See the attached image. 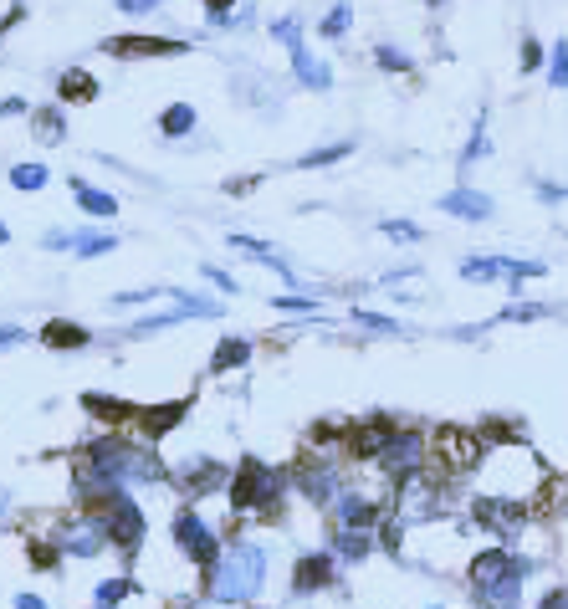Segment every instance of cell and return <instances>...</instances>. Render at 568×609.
I'll return each mask as SVG.
<instances>
[{
  "instance_id": "603a6c76",
  "label": "cell",
  "mask_w": 568,
  "mask_h": 609,
  "mask_svg": "<svg viewBox=\"0 0 568 609\" xmlns=\"http://www.w3.org/2000/svg\"><path fill=\"white\" fill-rule=\"evenodd\" d=\"M348 154H354V139H338V144H328V149L302 154V159H297V169H328V164H338V159H348Z\"/></svg>"
},
{
  "instance_id": "7c38bea8",
  "label": "cell",
  "mask_w": 568,
  "mask_h": 609,
  "mask_svg": "<svg viewBox=\"0 0 568 609\" xmlns=\"http://www.w3.org/2000/svg\"><path fill=\"white\" fill-rule=\"evenodd\" d=\"M441 210L456 215V221H492V195H482V190H451V195H441Z\"/></svg>"
},
{
  "instance_id": "b9f144b4",
  "label": "cell",
  "mask_w": 568,
  "mask_h": 609,
  "mask_svg": "<svg viewBox=\"0 0 568 609\" xmlns=\"http://www.w3.org/2000/svg\"><path fill=\"white\" fill-rule=\"evenodd\" d=\"M205 277H210L215 287H221V292H236V277H226L221 267H205Z\"/></svg>"
},
{
  "instance_id": "ac0fdd59",
  "label": "cell",
  "mask_w": 568,
  "mask_h": 609,
  "mask_svg": "<svg viewBox=\"0 0 568 609\" xmlns=\"http://www.w3.org/2000/svg\"><path fill=\"white\" fill-rule=\"evenodd\" d=\"M72 195H77V205L87 210V215H118V200L113 195H103V190H93V185H82V180H72Z\"/></svg>"
},
{
  "instance_id": "9c48e42d",
  "label": "cell",
  "mask_w": 568,
  "mask_h": 609,
  "mask_svg": "<svg viewBox=\"0 0 568 609\" xmlns=\"http://www.w3.org/2000/svg\"><path fill=\"white\" fill-rule=\"evenodd\" d=\"M517 599H522V563H512L492 584H476V604L482 609H517Z\"/></svg>"
},
{
  "instance_id": "8fae6325",
  "label": "cell",
  "mask_w": 568,
  "mask_h": 609,
  "mask_svg": "<svg viewBox=\"0 0 568 609\" xmlns=\"http://www.w3.org/2000/svg\"><path fill=\"white\" fill-rule=\"evenodd\" d=\"M174 482H180L190 497H205L210 487H221V482H226V471L215 466V461H205V456H195V461H185L180 471H174Z\"/></svg>"
},
{
  "instance_id": "4dcf8cb0",
  "label": "cell",
  "mask_w": 568,
  "mask_h": 609,
  "mask_svg": "<svg viewBox=\"0 0 568 609\" xmlns=\"http://www.w3.org/2000/svg\"><path fill=\"white\" fill-rule=\"evenodd\" d=\"M538 67H548L543 41H538V36H522V72H538Z\"/></svg>"
},
{
  "instance_id": "7bdbcfd3",
  "label": "cell",
  "mask_w": 568,
  "mask_h": 609,
  "mask_svg": "<svg viewBox=\"0 0 568 609\" xmlns=\"http://www.w3.org/2000/svg\"><path fill=\"white\" fill-rule=\"evenodd\" d=\"M538 609H568V589H553V594H548Z\"/></svg>"
},
{
  "instance_id": "7dc6e473",
  "label": "cell",
  "mask_w": 568,
  "mask_h": 609,
  "mask_svg": "<svg viewBox=\"0 0 568 609\" xmlns=\"http://www.w3.org/2000/svg\"><path fill=\"white\" fill-rule=\"evenodd\" d=\"M0 246H6V226H0Z\"/></svg>"
},
{
  "instance_id": "e0dca14e",
  "label": "cell",
  "mask_w": 568,
  "mask_h": 609,
  "mask_svg": "<svg viewBox=\"0 0 568 609\" xmlns=\"http://www.w3.org/2000/svg\"><path fill=\"white\" fill-rule=\"evenodd\" d=\"M159 128H164V139H185L190 128H195V108L190 103H169L159 113Z\"/></svg>"
},
{
  "instance_id": "e575fe53",
  "label": "cell",
  "mask_w": 568,
  "mask_h": 609,
  "mask_svg": "<svg viewBox=\"0 0 568 609\" xmlns=\"http://www.w3.org/2000/svg\"><path fill=\"white\" fill-rule=\"evenodd\" d=\"M277 308H282V313H318L323 302H318V297H277Z\"/></svg>"
},
{
  "instance_id": "d4e9b609",
  "label": "cell",
  "mask_w": 568,
  "mask_h": 609,
  "mask_svg": "<svg viewBox=\"0 0 568 609\" xmlns=\"http://www.w3.org/2000/svg\"><path fill=\"white\" fill-rule=\"evenodd\" d=\"M548 82L558 87V93H568V41H553V52H548Z\"/></svg>"
},
{
  "instance_id": "52a82bcc",
  "label": "cell",
  "mask_w": 568,
  "mask_h": 609,
  "mask_svg": "<svg viewBox=\"0 0 568 609\" xmlns=\"http://www.w3.org/2000/svg\"><path fill=\"white\" fill-rule=\"evenodd\" d=\"M103 52L108 57H180V52H190V41H174V36H108Z\"/></svg>"
},
{
  "instance_id": "9a60e30c",
  "label": "cell",
  "mask_w": 568,
  "mask_h": 609,
  "mask_svg": "<svg viewBox=\"0 0 568 609\" xmlns=\"http://www.w3.org/2000/svg\"><path fill=\"white\" fill-rule=\"evenodd\" d=\"M57 93H62L67 103H93V98H98V82H93V72L67 67V72H62V82H57Z\"/></svg>"
},
{
  "instance_id": "8992f818",
  "label": "cell",
  "mask_w": 568,
  "mask_h": 609,
  "mask_svg": "<svg viewBox=\"0 0 568 609\" xmlns=\"http://www.w3.org/2000/svg\"><path fill=\"white\" fill-rule=\"evenodd\" d=\"M174 543H180L200 569H215V563H221V548H215V533L205 528V522L195 517V512H180L174 517Z\"/></svg>"
},
{
  "instance_id": "7402d4cb",
  "label": "cell",
  "mask_w": 568,
  "mask_h": 609,
  "mask_svg": "<svg viewBox=\"0 0 568 609\" xmlns=\"http://www.w3.org/2000/svg\"><path fill=\"white\" fill-rule=\"evenodd\" d=\"M31 128H36V144H62V139H67V123H62L57 108H41V113L31 118Z\"/></svg>"
},
{
  "instance_id": "2e32d148",
  "label": "cell",
  "mask_w": 568,
  "mask_h": 609,
  "mask_svg": "<svg viewBox=\"0 0 568 609\" xmlns=\"http://www.w3.org/2000/svg\"><path fill=\"white\" fill-rule=\"evenodd\" d=\"M461 277L466 282H507V256H471V261H461Z\"/></svg>"
},
{
  "instance_id": "4316f807",
  "label": "cell",
  "mask_w": 568,
  "mask_h": 609,
  "mask_svg": "<svg viewBox=\"0 0 568 609\" xmlns=\"http://www.w3.org/2000/svg\"><path fill=\"white\" fill-rule=\"evenodd\" d=\"M482 154H487V113H476V128H471V144H466V154H461V169H471Z\"/></svg>"
},
{
  "instance_id": "ba28073f",
  "label": "cell",
  "mask_w": 568,
  "mask_h": 609,
  "mask_svg": "<svg viewBox=\"0 0 568 609\" xmlns=\"http://www.w3.org/2000/svg\"><path fill=\"white\" fill-rule=\"evenodd\" d=\"M57 543H62V553L93 558V553H98V548L108 543V533H103V522H98V517H72V522H62Z\"/></svg>"
},
{
  "instance_id": "d6986e66",
  "label": "cell",
  "mask_w": 568,
  "mask_h": 609,
  "mask_svg": "<svg viewBox=\"0 0 568 609\" xmlns=\"http://www.w3.org/2000/svg\"><path fill=\"white\" fill-rule=\"evenodd\" d=\"M41 343H52V348H87V328H77V323H47L41 328Z\"/></svg>"
},
{
  "instance_id": "3957f363",
  "label": "cell",
  "mask_w": 568,
  "mask_h": 609,
  "mask_svg": "<svg viewBox=\"0 0 568 609\" xmlns=\"http://www.w3.org/2000/svg\"><path fill=\"white\" fill-rule=\"evenodd\" d=\"M482 430H461V425H441L430 435V471L446 476V482H456V476H471L476 466H482Z\"/></svg>"
},
{
  "instance_id": "f35d334b",
  "label": "cell",
  "mask_w": 568,
  "mask_h": 609,
  "mask_svg": "<svg viewBox=\"0 0 568 609\" xmlns=\"http://www.w3.org/2000/svg\"><path fill=\"white\" fill-rule=\"evenodd\" d=\"M41 246H47V251H72V231H47Z\"/></svg>"
},
{
  "instance_id": "30bf717a",
  "label": "cell",
  "mask_w": 568,
  "mask_h": 609,
  "mask_svg": "<svg viewBox=\"0 0 568 609\" xmlns=\"http://www.w3.org/2000/svg\"><path fill=\"white\" fill-rule=\"evenodd\" d=\"M287 52H292V77L308 87V93H328L333 72H328V62L318 52H308V41H297V47H287Z\"/></svg>"
},
{
  "instance_id": "83f0119b",
  "label": "cell",
  "mask_w": 568,
  "mask_h": 609,
  "mask_svg": "<svg viewBox=\"0 0 568 609\" xmlns=\"http://www.w3.org/2000/svg\"><path fill=\"white\" fill-rule=\"evenodd\" d=\"M553 308L548 302H512V308L502 313V323H533V318H548Z\"/></svg>"
},
{
  "instance_id": "484cf974",
  "label": "cell",
  "mask_w": 568,
  "mask_h": 609,
  "mask_svg": "<svg viewBox=\"0 0 568 609\" xmlns=\"http://www.w3.org/2000/svg\"><path fill=\"white\" fill-rule=\"evenodd\" d=\"M139 584H128V579H108V584H98V594H93V604L98 609H113V604H123L128 594H134Z\"/></svg>"
},
{
  "instance_id": "8d00e7d4",
  "label": "cell",
  "mask_w": 568,
  "mask_h": 609,
  "mask_svg": "<svg viewBox=\"0 0 568 609\" xmlns=\"http://www.w3.org/2000/svg\"><path fill=\"white\" fill-rule=\"evenodd\" d=\"M57 553H62V543H57V548H52V543H31V563H36V569H52Z\"/></svg>"
},
{
  "instance_id": "d6a6232c",
  "label": "cell",
  "mask_w": 568,
  "mask_h": 609,
  "mask_svg": "<svg viewBox=\"0 0 568 609\" xmlns=\"http://www.w3.org/2000/svg\"><path fill=\"white\" fill-rule=\"evenodd\" d=\"M379 231H384L389 241H410V246H415V241L425 236V231H420L415 221H379Z\"/></svg>"
},
{
  "instance_id": "6da1fadb",
  "label": "cell",
  "mask_w": 568,
  "mask_h": 609,
  "mask_svg": "<svg viewBox=\"0 0 568 609\" xmlns=\"http://www.w3.org/2000/svg\"><path fill=\"white\" fill-rule=\"evenodd\" d=\"M476 476H482V497H512V502H533L538 487L548 482L543 466H538V456L522 451L517 441H507L492 456H482Z\"/></svg>"
},
{
  "instance_id": "ab89813d",
  "label": "cell",
  "mask_w": 568,
  "mask_h": 609,
  "mask_svg": "<svg viewBox=\"0 0 568 609\" xmlns=\"http://www.w3.org/2000/svg\"><path fill=\"white\" fill-rule=\"evenodd\" d=\"M538 200L558 205V200H568V190H563V185H548V180H538Z\"/></svg>"
},
{
  "instance_id": "d590c367",
  "label": "cell",
  "mask_w": 568,
  "mask_h": 609,
  "mask_svg": "<svg viewBox=\"0 0 568 609\" xmlns=\"http://www.w3.org/2000/svg\"><path fill=\"white\" fill-rule=\"evenodd\" d=\"M231 6H236V0H205V21L210 26H226L231 21Z\"/></svg>"
},
{
  "instance_id": "ffe728a7",
  "label": "cell",
  "mask_w": 568,
  "mask_h": 609,
  "mask_svg": "<svg viewBox=\"0 0 568 609\" xmlns=\"http://www.w3.org/2000/svg\"><path fill=\"white\" fill-rule=\"evenodd\" d=\"M246 359H251V343H246V338H226L221 348H215L210 369H215V374H226V369H241Z\"/></svg>"
},
{
  "instance_id": "f1b7e54d",
  "label": "cell",
  "mask_w": 568,
  "mask_h": 609,
  "mask_svg": "<svg viewBox=\"0 0 568 609\" xmlns=\"http://www.w3.org/2000/svg\"><path fill=\"white\" fill-rule=\"evenodd\" d=\"M11 185L16 190H41V185H47V169H41V164H16L11 169Z\"/></svg>"
},
{
  "instance_id": "277c9868",
  "label": "cell",
  "mask_w": 568,
  "mask_h": 609,
  "mask_svg": "<svg viewBox=\"0 0 568 609\" xmlns=\"http://www.w3.org/2000/svg\"><path fill=\"white\" fill-rule=\"evenodd\" d=\"M471 517L482 522V528H487L497 543H512L522 528H528L533 507H528V502H512V497H476V502H471Z\"/></svg>"
},
{
  "instance_id": "1f68e13d",
  "label": "cell",
  "mask_w": 568,
  "mask_h": 609,
  "mask_svg": "<svg viewBox=\"0 0 568 609\" xmlns=\"http://www.w3.org/2000/svg\"><path fill=\"white\" fill-rule=\"evenodd\" d=\"M374 62H379L384 72H410V67H415V62H410L400 47H374Z\"/></svg>"
},
{
  "instance_id": "7a4b0ae2",
  "label": "cell",
  "mask_w": 568,
  "mask_h": 609,
  "mask_svg": "<svg viewBox=\"0 0 568 609\" xmlns=\"http://www.w3.org/2000/svg\"><path fill=\"white\" fill-rule=\"evenodd\" d=\"M261 579H267V548L261 543H236L221 563H215V599H226V604H241L261 589Z\"/></svg>"
},
{
  "instance_id": "836d02e7",
  "label": "cell",
  "mask_w": 568,
  "mask_h": 609,
  "mask_svg": "<svg viewBox=\"0 0 568 609\" xmlns=\"http://www.w3.org/2000/svg\"><path fill=\"white\" fill-rule=\"evenodd\" d=\"M272 36L287 41V47H297V41H302V21H297V16H282V21L272 26Z\"/></svg>"
},
{
  "instance_id": "cb8c5ba5",
  "label": "cell",
  "mask_w": 568,
  "mask_h": 609,
  "mask_svg": "<svg viewBox=\"0 0 568 609\" xmlns=\"http://www.w3.org/2000/svg\"><path fill=\"white\" fill-rule=\"evenodd\" d=\"M113 246H118V236H108V231H72V251L77 256H103Z\"/></svg>"
},
{
  "instance_id": "74e56055",
  "label": "cell",
  "mask_w": 568,
  "mask_h": 609,
  "mask_svg": "<svg viewBox=\"0 0 568 609\" xmlns=\"http://www.w3.org/2000/svg\"><path fill=\"white\" fill-rule=\"evenodd\" d=\"M159 6H164V0H118V11H123V16H154Z\"/></svg>"
},
{
  "instance_id": "4fadbf2b",
  "label": "cell",
  "mask_w": 568,
  "mask_h": 609,
  "mask_svg": "<svg viewBox=\"0 0 568 609\" xmlns=\"http://www.w3.org/2000/svg\"><path fill=\"white\" fill-rule=\"evenodd\" d=\"M292 584H297V594H313V589H328L333 584V558L328 553H308L297 563V574H292Z\"/></svg>"
},
{
  "instance_id": "44dd1931",
  "label": "cell",
  "mask_w": 568,
  "mask_h": 609,
  "mask_svg": "<svg viewBox=\"0 0 568 609\" xmlns=\"http://www.w3.org/2000/svg\"><path fill=\"white\" fill-rule=\"evenodd\" d=\"M348 26H354V6H348V0H338V6H328V16L318 21V36H323V41H338V36H348Z\"/></svg>"
},
{
  "instance_id": "5bb4252c",
  "label": "cell",
  "mask_w": 568,
  "mask_h": 609,
  "mask_svg": "<svg viewBox=\"0 0 568 609\" xmlns=\"http://www.w3.org/2000/svg\"><path fill=\"white\" fill-rule=\"evenodd\" d=\"M231 246H236V251H246L251 261H261V267H272V272H282L287 282H297V272L287 267V261H282V256H277V251H272L267 241H256V236H241V231H236V236H231Z\"/></svg>"
},
{
  "instance_id": "c3c4849f",
  "label": "cell",
  "mask_w": 568,
  "mask_h": 609,
  "mask_svg": "<svg viewBox=\"0 0 568 609\" xmlns=\"http://www.w3.org/2000/svg\"><path fill=\"white\" fill-rule=\"evenodd\" d=\"M0 512H6V492H0Z\"/></svg>"
},
{
  "instance_id": "5b68a950",
  "label": "cell",
  "mask_w": 568,
  "mask_h": 609,
  "mask_svg": "<svg viewBox=\"0 0 568 609\" xmlns=\"http://www.w3.org/2000/svg\"><path fill=\"white\" fill-rule=\"evenodd\" d=\"M277 487H282V476L267 471L261 461H241L236 471V482H231V507H261V512H277Z\"/></svg>"
},
{
  "instance_id": "f6af8a7d",
  "label": "cell",
  "mask_w": 568,
  "mask_h": 609,
  "mask_svg": "<svg viewBox=\"0 0 568 609\" xmlns=\"http://www.w3.org/2000/svg\"><path fill=\"white\" fill-rule=\"evenodd\" d=\"M16 609H47V604H41L36 594H16Z\"/></svg>"
},
{
  "instance_id": "ee69618b",
  "label": "cell",
  "mask_w": 568,
  "mask_h": 609,
  "mask_svg": "<svg viewBox=\"0 0 568 609\" xmlns=\"http://www.w3.org/2000/svg\"><path fill=\"white\" fill-rule=\"evenodd\" d=\"M16 113H26V103H21V98H6V103H0V118H16Z\"/></svg>"
},
{
  "instance_id": "f546056e",
  "label": "cell",
  "mask_w": 568,
  "mask_h": 609,
  "mask_svg": "<svg viewBox=\"0 0 568 609\" xmlns=\"http://www.w3.org/2000/svg\"><path fill=\"white\" fill-rule=\"evenodd\" d=\"M354 323H359V328H369V333H389V338H400V323H395V318H384V313H364V308H359V313H354Z\"/></svg>"
},
{
  "instance_id": "60d3db41",
  "label": "cell",
  "mask_w": 568,
  "mask_h": 609,
  "mask_svg": "<svg viewBox=\"0 0 568 609\" xmlns=\"http://www.w3.org/2000/svg\"><path fill=\"white\" fill-rule=\"evenodd\" d=\"M149 297H159V292H118L113 302H118V308H139V302H149Z\"/></svg>"
},
{
  "instance_id": "bcb514c9",
  "label": "cell",
  "mask_w": 568,
  "mask_h": 609,
  "mask_svg": "<svg viewBox=\"0 0 568 609\" xmlns=\"http://www.w3.org/2000/svg\"><path fill=\"white\" fill-rule=\"evenodd\" d=\"M16 338H21V333H16V328H0V348H11V343H16Z\"/></svg>"
}]
</instances>
